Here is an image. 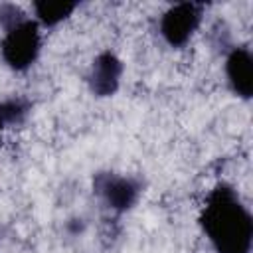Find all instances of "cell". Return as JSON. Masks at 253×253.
<instances>
[{
	"mask_svg": "<svg viewBox=\"0 0 253 253\" xmlns=\"http://www.w3.org/2000/svg\"><path fill=\"white\" fill-rule=\"evenodd\" d=\"M123 73H125L123 59L113 49H101L91 59L87 75H85V83H87L89 93L97 99L115 97L117 91L121 89Z\"/></svg>",
	"mask_w": 253,
	"mask_h": 253,
	"instance_id": "obj_5",
	"label": "cell"
},
{
	"mask_svg": "<svg viewBox=\"0 0 253 253\" xmlns=\"http://www.w3.org/2000/svg\"><path fill=\"white\" fill-rule=\"evenodd\" d=\"M79 8L77 2L65 0H36L32 2V18L40 24V28H57L59 24L67 22L75 10Z\"/></svg>",
	"mask_w": 253,
	"mask_h": 253,
	"instance_id": "obj_7",
	"label": "cell"
},
{
	"mask_svg": "<svg viewBox=\"0 0 253 253\" xmlns=\"http://www.w3.org/2000/svg\"><path fill=\"white\" fill-rule=\"evenodd\" d=\"M65 231L69 235H73V237L81 235L85 231V219L83 217H71V219H67L65 221Z\"/></svg>",
	"mask_w": 253,
	"mask_h": 253,
	"instance_id": "obj_8",
	"label": "cell"
},
{
	"mask_svg": "<svg viewBox=\"0 0 253 253\" xmlns=\"http://www.w3.org/2000/svg\"><path fill=\"white\" fill-rule=\"evenodd\" d=\"M204 10L206 6L202 2L186 0V2L170 4L158 18L160 40L172 49L186 47L202 26Z\"/></svg>",
	"mask_w": 253,
	"mask_h": 253,
	"instance_id": "obj_4",
	"label": "cell"
},
{
	"mask_svg": "<svg viewBox=\"0 0 253 253\" xmlns=\"http://www.w3.org/2000/svg\"><path fill=\"white\" fill-rule=\"evenodd\" d=\"M227 89L241 101L253 97V53L245 43L229 45L223 59Z\"/></svg>",
	"mask_w": 253,
	"mask_h": 253,
	"instance_id": "obj_6",
	"label": "cell"
},
{
	"mask_svg": "<svg viewBox=\"0 0 253 253\" xmlns=\"http://www.w3.org/2000/svg\"><path fill=\"white\" fill-rule=\"evenodd\" d=\"M0 59L14 73H26L42 53L43 34L40 24L14 2L0 4Z\"/></svg>",
	"mask_w": 253,
	"mask_h": 253,
	"instance_id": "obj_2",
	"label": "cell"
},
{
	"mask_svg": "<svg viewBox=\"0 0 253 253\" xmlns=\"http://www.w3.org/2000/svg\"><path fill=\"white\" fill-rule=\"evenodd\" d=\"M198 225L213 253H251L253 215L239 192L217 182L206 196Z\"/></svg>",
	"mask_w": 253,
	"mask_h": 253,
	"instance_id": "obj_1",
	"label": "cell"
},
{
	"mask_svg": "<svg viewBox=\"0 0 253 253\" xmlns=\"http://www.w3.org/2000/svg\"><path fill=\"white\" fill-rule=\"evenodd\" d=\"M91 188L95 198L101 202L105 210H109L115 215H123L134 210L136 204L140 202L144 192V182L132 174L101 170L93 174Z\"/></svg>",
	"mask_w": 253,
	"mask_h": 253,
	"instance_id": "obj_3",
	"label": "cell"
},
{
	"mask_svg": "<svg viewBox=\"0 0 253 253\" xmlns=\"http://www.w3.org/2000/svg\"><path fill=\"white\" fill-rule=\"evenodd\" d=\"M6 128H10V125H8V119H6V113H4V107H2V101H0V140H2V134H4Z\"/></svg>",
	"mask_w": 253,
	"mask_h": 253,
	"instance_id": "obj_9",
	"label": "cell"
}]
</instances>
